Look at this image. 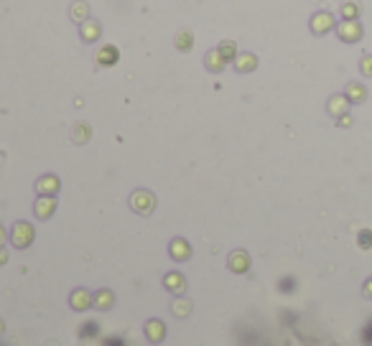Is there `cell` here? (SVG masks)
<instances>
[{
  "label": "cell",
  "mask_w": 372,
  "mask_h": 346,
  "mask_svg": "<svg viewBox=\"0 0 372 346\" xmlns=\"http://www.w3.org/2000/svg\"><path fill=\"white\" fill-rule=\"evenodd\" d=\"M10 242H13V247H18V250L31 247V242H33V227L28 224V221H16L13 229H10Z\"/></svg>",
  "instance_id": "obj_1"
},
{
  "label": "cell",
  "mask_w": 372,
  "mask_h": 346,
  "mask_svg": "<svg viewBox=\"0 0 372 346\" xmlns=\"http://www.w3.org/2000/svg\"><path fill=\"white\" fill-rule=\"evenodd\" d=\"M130 206H133V211H138V214H151V211L156 209V196L151 194V191H135L133 196H130Z\"/></svg>",
  "instance_id": "obj_2"
},
{
  "label": "cell",
  "mask_w": 372,
  "mask_h": 346,
  "mask_svg": "<svg viewBox=\"0 0 372 346\" xmlns=\"http://www.w3.org/2000/svg\"><path fill=\"white\" fill-rule=\"evenodd\" d=\"M69 306L74 308V310H89V308H95V295L89 293V290H84V288H77V290H72V295H69Z\"/></svg>",
  "instance_id": "obj_3"
},
{
  "label": "cell",
  "mask_w": 372,
  "mask_h": 346,
  "mask_svg": "<svg viewBox=\"0 0 372 346\" xmlns=\"http://www.w3.org/2000/svg\"><path fill=\"white\" fill-rule=\"evenodd\" d=\"M143 333H145V339H148L151 344H161L166 339V323L158 321V318H148L145 326H143Z\"/></svg>",
  "instance_id": "obj_4"
},
{
  "label": "cell",
  "mask_w": 372,
  "mask_h": 346,
  "mask_svg": "<svg viewBox=\"0 0 372 346\" xmlns=\"http://www.w3.org/2000/svg\"><path fill=\"white\" fill-rule=\"evenodd\" d=\"M168 255H171L174 262H186L191 257V244L181 237H176V239H171V244H168Z\"/></svg>",
  "instance_id": "obj_5"
},
{
  "label": "cell",
  "mask_w": 372,
  "mask_h": 346,
  "mask_svg": "<svg viewBox=\"0 0 372 346\" xmlns=\"http://www.w3.org/2000/svg\"><path fill=\"white\" fill-rule=\"evenodd\" d=\"M163 285L168 293H174V295H181L184 290H186V277L178 273V270H171V273H166L163 275Z\"/></svg>",
  "instance_id": "obj_6"
},
{
  "label": "cell",
  "mask_w": 372,
  "mask_h": 346,
  "mask_svg": "<svg viewBox=\"0 0 372 346\" xmlns=\"http://www.w3.org/2000/svg\"><path fill=\"white\" fill-rule=\"evenodd\" d=\"M227 267L232 273H237V275L247 273V270H250V255H247L245 250H235L230 255V260H227Z\"/></svg>",
  "instance_id": "obj_7"
},
{
  "label": "cell",
  "mask_w": 372,
  "mask_h": 346,
  "mask_svg": "<svg viewBox=\"0 0 372 346\" xmlns=\"http://www.w3.org/2000/svg\"><path fill=\"white\" fill-rule=\"evenodd\" d=\"M33 211H36V217L39 219H49L54 211H56V199L54 196H41L36 206H33Z\"/></svg>",
  "instance_id": "obj_8"
},
{
  "label": "cell",
  "mask_w": 372,
  "mask_h": 346,
  "mask_svg": "<svg viewBox=\"0 0 372 346\" xmlns=\"http://www.w3.org/2000/svg\"><path fill=\"white\" fill-rule=\"evenodd\" d=\"M59 178H56V176H41L39 178V183H36V188H39V194H43V196H54L56 191H59Z\"/></svg>",
  "instance_id": "obj_9"
},
{
  "label": "cell",
  "mask_w": 372,
  "mask_h": 346,
  "mask_svg": "<svg viewBox=\"0 0 372 346\" xmlns=\"http://www.w3.org/2000/svg\"><path fill=\"white\" fill-rule=\"evenodd\" d=\"M95 308H99V310H110V308H115V293H112L110 288L97 290V293H95Z\"/></svg>",
  "instance_id": "obj_10"
},
{
  "label": "cell",
  "mask_w": 372,
  "mask_h": 346,
  "mask_svg": "<svg viewBox=\"0 0 372 346\" xmlns=\"http://www.w3.org/2000/svg\"><path fill=\"white\" fill-rule=\"evenodd\" d=\"M339 36L344 41H357L359 36H362V26H359L357 20H344V23L339 26Z\"/></svg>",
  "instance_id": "obj_11"
},
{
  "label": "cell",
  "mask_w": 372,
  "mask_h": 346,
  "mask_svg": "<svg viewBox=\"0 0 372 346\" xmlns=\"http://www.w3.org/2000/svg\"><path fill=\"white\" fill-rule=\"evenodd\" d=\"M332 26H334V18L329 13H316L311 18V31L313 33H326Z\"/></svg>",
  "instance_id": "obj_12"
},
{
  "label": "cell",
  "mask_w": 372,
  "mask_h": 346,
  "mask_svg": "<svg viewBox=\"0 0 372 346\" xmlns=\"http://www.w3.org/2000/svg\"><path fill=\"white\" fill-rule=\"evenodd\" d=\"M191 310H194V303L186 300V298H178V300H174V303H171V313L176 318H189Z\"/></svg>",
  "instance_id": "obj_13"
},
{
  "label": "cell",
  "mask_w": 372,
  "mask_h": 346,
  "mask_svg": "<svg viewBox=\"0 0 372 346\" xmlns=\"http://www.w3.org/2000/svg\"><path fill=\"white\" fill-rule=\"evenodd\" d=\"M347 109H349V99L347 97H332L329 99V112L334 117H344Z\"/></svg>",
  "instance_id": "obj_14"
},
{
  "label": "cell",
  "mask_w": 372,
  "mask_h": 346,
  "mask_svg": "<svg viewBox=\"0 0 372 346\" xmlns=\"http://www.w3.org/2000/svg\"><path fill=\"white\" fill-rule=\"evenodd\" d=\"M365 97H367V89L362 84H349L347 87V99L349 102H362Z\"/></svg>",
  "instance_id": "obj_15"
},
{
  "label": "cell",
  "mask_w": 372,
  "mask_h": 346,
  "mask_svg": "<svg viewBox=\"0 0 372 346\" xmlns=\"http://www.w3.org/2000/svg\"><path fill=\"white\" fill-rule=\"evenodd\" d=\"M253 69H255V56L245 54V56L237 59V72H253Z\"/></svg>",
  "instance_id": "obj_16"
},
{
  "label": "cell",
  "mask_w": 372,
  "mask_h": 346,
  "mask_svg": "<svg viewBox=\"0 0 372 346\" xmlns=\"http://www.w3.org/2000/svg\"><path fill=\"white\" fill-rule=\"evenodd\" d=\"M342 16H344L347 20H354V18L359 16V3H357V0H352V3H347V5L342 8Z\"/></svg>",
  "instance_id": "obj_17"
},
{
  "label": "cell",
  "mask_w": 372,
  "mask_h": 346,
  "mask_svg": "<svg viewBox=\"0 0 372 346\" xmlns=\"http://www.w3.org/2000/svg\"><path fill=\"white\" fill-rule=\"evenodd\" d=\"M72 140H74V143H87V140H89V127H87V125H79V127L72 132Z\"/></svg>",
  "instance_id": "obj_18"
},
{
  "label": "cell",
  "mask_w": 372,
  "mask_h": 346,
  "mask_svg": "<svg viewBox=\"0 0 372 346\" xmlns=\"http://www.w3.org/2000/svg\"><path fill=\"white\" fill-rule=\"evenodd\" d=\"M219 56H222L219 51H212L209 56H207V64H209L212 72H217V69H222V66H224V61H219Z\"/></svg>",
  "instance_id": "obj_19"
},
{
  "label": "cell",
  "mask_w": 372,
  "mask_h": 346,
  "mask_svg": "<svg viewBox=\"0 0 372 346\" xmlns=\"http://www.w3.org/2000/svg\"><path fill=\"white\" fill-rule=\"evenodd\" d=\"M115 56H117V51H115V49H105L102 54H99V64H105V66L115 64Z\"/></svg>",
  "instance_id": "obj_20"
},
{
  "label": "cell",
  "mask_w": 372,
  "mask_h": 346,
  "mask_svg": "<svg viewBox=\"0 0 372 346\" xmlns=\"http://www.w3.org/2000/svg\"><path fill=\"white\" fill-rule=\"evenodd\" d=\"M359 247H362V250H370L372 247V232L370 229L359 232Z\"/></svg>",
  "instance_id": "obj_21"
},
{
  "label": "cell",
  "mask_w": 372,
  "mask_h": 346,
  "mask_svg": "<svg viewBox=\"0 0 372 346\" xmlns=\"http://www.w3.org/2000/svg\"><path fill=\"white\" fill-rule=\"evenodd\" d=\"M95 333H99V328H97V323H84V328L79 331V336H84V339H89V336H95Z\"/></svg>",
  "instance_id": "obj_22"
},
{
  "label": "cell",
  "mask_w": 372,
  "mask_h": 346,
  "mask_svg": "<svg viewBox=\"0 0 372 346\" xmlns=\"http://www.w3.org/2000/svg\"><path fill=\"white\" fill-rule=\"evenodd\" d=\"M72 16H74V18H84V16H87V5H84V3H77V5L72 8Z\"/></svg>",
  "instance_id": "obj_23"
},
{
  "label": "cell",
  "mask_w": 372,
  "mask_h": 346,
  "mask_svg": "<svg viewBox=\"0 0 372 346\" xmlns=\"http://www.w3.org/2000/svg\"><path fill=\"white\" fill-rule=\"evenodd\" d=\"M359 69H362L365 76H372V56H365V59H362V66H359Z\"/></svg>",
  "instance_id": "obj_24"
},
{
  "label": "cell",
  "mask_w": 372,
  "mask_h": 346,
  "mask_svg": "<svg viewBox=\"0 0 372 346\" xmlns=\"http://www.w3.org/2000/svg\"><path fill=\"white\" fill-rule=\"evenodd\" d=\"M219 54H222V59H224V56L230 59L232 54H235V43H224V46H219Z\"/></svg>",
  "instance_id": "obj_25"
},
{
  "label": "cell",
  "mask_w": 372,
  "mask_h": 346,
  "mask_svg": "<svg viewBox=\"0 0 372 346\" xmlns=\"http://www.w3.org/2000/svg\"><path fill=\"white\" fill-rule=\"evenodd\" d=\"M176 41H178V49H189V46H191V43H189V36H178Z\"/></svg>",
  "instance_id": "obj_26"
},
{
  "label": "cell",
  "mask_w": 372,
  "mask_h": 346,
  "mask_svg": "<svg viewBox=\"0 0 372 346\" xmlns=\"http://www.w3.org/2000/svg\"><path fill=\"white\" fill-rule=\"evenodd\" d=\"M365 295H367V298H372V277L365 283Z\"/></svg>",
  "instance_id": "obj_27"
},
{
  "label": "cell",
  "mask_w": 372,
  "mask_h": 346,
  "mask_svg": "<svg viewBox=\"0 0 372 346\" xmlns=\"http://www.w3.org/2000/svg\"><path fill=\"white\" fill-rule=\"evenodd\" d=\"M5 262H8V252L0 247V265H5Z\"/></svg>",
  "instance_id": "obj_28"
},
{
  "label": "cell",
  "mask_w": 372,
  "mask_h": 346,
  "mask_svg": "<svg viewBox=\"0 0 372 346\" xmlns=\"http://www.w3.org/2000/svg\"><path fill=\"white\" fill-rule=\"evenodd\" d=\"M8 239V234H5V229L3 227H0V247H3V242Z\"/></svg>",
  "instance_id": "obj_29"
},
{
  "label": "cell",
  "mask_w": 372,
  "mask_h": 346,
  "mask_svg": "<svg viewBox=\"0 0 372 346\" xmlns=\"http://www.w3.org/2000/svg\"><path fill=\"white\" fill-rule=\"evenodd\" d=\"M5 333V323H3V318H0V336Z\"/></svg>",
  "instance_id": "obj_30"
}]
</instances>
